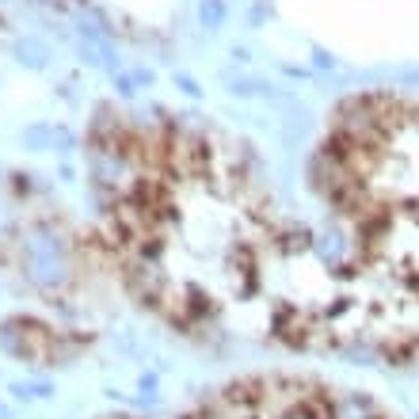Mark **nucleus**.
I'll list each match as a JSON object with an SVG mask.
<instances>
[{
    "instance_id": "nucleus-1",
    "label": "nucleus",
    "mask_w": 419,
    "mask_h": 419,
    "mask_svg": "<svg viewBox=\"0 0 419 419\" xmlns=\"http://www.w3.org/2000/svg\"><path fill=\"white\" fill-rule=\"evenodd\" d=\"M88 152L103 252L180 335L419 358V320L282 203L244 145L183 118L118 115Z\"/></svg>"
},
{
    "instance_id": "nucleus-2",
    "label": "nucleus",
    "mask_w": 419,
    "mask_h": 419,
    "mask_svg": "<svg viewBox=\"0 0 419 419\" xmlns=\"http://www.w3.org/2000/svg\"><path fill=\"white\" fill-rule=\"evenodd\" d=\"M309 191L343 255L419 320V100L362 92L324 122Z\"/></svg>"
},
{
    "instance_id": "nucleus-3",
    "label": "nucleus",
    "mask_w": 419,
    "mask_h": 419,
    "mask_svg": "<svg viewBox=\"0 0 419 419\" xmlns=\"http://www.w3.org/2000/svg\"><path fill=\"white\" fill-rule=\"evenodd\" d=\"M168 419H393L354 389L305 374H255L206 393Z\"/></svg>"
}]
</instances>
